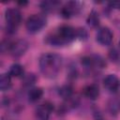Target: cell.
<instances>
[{
	"label": "cell",
	"instance_id": "6da1fadb",
	"mask_svg": "<svg viewBox=\"0 0 120 120\" xmlns=\"http://www.w3.org/2000/svg\"><path fill=\"white\" fill-rule=\"evenodd\" d=\"M62 57L57 53L46 52L39 58V69L44 77L52 79L55 78L62 67Z\"/></svg>",
	"mask_w": 120,
	"mask_h": 120
},
{
	"label": "cell",
	"instance_id": "7a4b0ae2",
	"mask_svg": "<svg viewBox=\"0 0 120 120\" xmlns=\"http://www.w3.org/2000/svg\"><path fill=\"white\" fill-rule=\"evenodd\" d=\"M76 38V29L64 24L57 28V31L50 34L46 38V43L54 47H61L72 42Z\"/></svg>",
	"mask_w": 120,
	"mask_h": 120
},
{
	"label": "cell",
	"instance_id": "3957f363",
	"mask_svg": "<svg viewBox=\"0 0 120 120\" xmlns=\"http://www.w3.org/2000/svg\"><path fill=\"white\" fill-rule=\"evenodd\" d=\"M5 22L7 32L8 34L15 33L22 22V15L20 10L16 8H8L5 12Z\"/></svg>",
	"mask_w": 120,
	"mask_h": 120
},
{
	"label": "cell",
	"instance_id": "277c9868",
	"mask_svg": "<svg viewBox=\"0 0 120 120\" xmlns=\"http://www.w3.org/2000/svg\"><path fill=\"white\" fill-rule=\"evenodd\" d=\"M47 23V18L44 14H33L26 20L25 27L26 30L31 33L35 34L40 31Z\"/></svg>",
	"mask_w": 120,
	"mask_h": 120
},
{
	"label": "cell",
	"instance_id": "5b68a950",
	"mask_svg": "<svg viewBox=\"0 0 120 120\" xmlns=\"http://www.w3.org/2000/svg\"><path fill=\"white\" fill-rule=\"evenodd\" d=\"M29 43L25 39H17L13 42H9L8 44V52L13 57H20L25 53V52L28 50Z\"/></svg>",
	"mask_w": 120,
	"mask_h": 120
},
{
	"label": "cell",
	"instance_id": "8992f818",
	"mask_svg": "<svg viewBox=\"0 0 120 120\" xmlns=\"http://www.w3.org/2000/svg\"><path fill=\"white\" fill-rule=\"evenodd\" d=\"M82 64L86 68H90V69H100L106 67V63L104 59L100 55H97V54L83 56L82 58Z\"/></svg>",
	"mask_w": 120,
	"mask_h": 120
},
{
	"label": "cell",
	"instance_id": "52a82bcc",
	"mask_svg": "<svg viewBox=\"0 0 120 120\" xmlns=\"http://www.w3.org/2000/svg\"><path fill=\"white\" fill-rule=\"evenodd\" d=\"M82 9V4L78 1H68L60 8V13L63 18L68 19L78 14Z\"/></svg>",
	"mask_w": 120,
	"mask_h": 120
},
{
	"label": "cell",
	"instance_id": "ba28073f",
	"mask_svg": "<svg viewBox=\"0 0 120 120\" xmlns=\"http://www.w3.org/2000/svg\"><path fill=\"white\" fill-rule=\"evenodd\" d=\"M53 111V104L46 101L38 106L36 109V117L38 120H49Z\"/></svg>",
	"mask_w": 120,
	"mask_h": 120
},
{
	"label": "cell",
	"instance_id": "9c48e42d",
	"mask_svg": "<svg viewBox=\"0 0 120 120\" xmlns=\"http://www.w3.org/2000/svg\"><path fill=\"white\" fill-rule=\"evenodd\" d=\"M112 38H113V35H112V30L106 26L99 28L97 33V36H96L97 41L102 46L110 45L112 41Z\"/></svg>",
	"mask_w": 120,
	"mask_h": 120
},
{
	"label": "cell",
	"instance_id": "30bf717a",
	"mask_svg": "<svg viewBox=\"0 0 120 120\" xmlns=\"http://www.w3.org/2000/svg\"><path fill=\"white\" fill-rule=\"evenodd\" d=\"M103 84L108 91L116 93L120 89V79L115 74H109L103 79Z\"/></svg>",
	"mask_w": 120,
	"mask_h": 120
},
{
	"label": "cell",
	"instance_id": "8fae6325",
	"mask_svg": "<svg viewBox=\"0 0 120 120\" xmlns=\"http://www.w3.org/2000/svg\"><path fill=\"white\" fill-rule=\"evenodd\" d=\"M39 7L43 12L49 13V12H52L55 9L59 8L61 7V2L57 0H45L40 3Z\"/></svg>",
	"mask_w": 120,
	"mask_h": 120
},
{
	"label": "cell",
	"instance_id": "7c38bea8",
	"mask_svg": "<svg viewBox=\"0 0 120 120\" xmlns=\"http://www.w3.org/2000/svg\"><path fill=\"white\" fill-rule=\"evenodd\" d=\"M83 95L91 100H96L99 96V88L98 84L92 83L85 86L83 88Z\"/></svg>",
	"mask_w": 120,
	"mask_h": 120
},
{
	"label": "cell",
	"instance_id": "4fadbf2b",
	"mask_svg": "<svg viewBox=\"0 0 120 120\" xmlns=\"http://www.w3.org/2000/svg\"><path fill=\"white\" fill-rule=\"evenodd\" d=\"M43 96V90L40 87H32L27 93V98L30 102H37Z\"/></svg>",
	"mask_w": 120,
	"mask_h": 120
},
{
	"label": "cell",
	"instance_id": "5bb4252c",
	"mask_svg": "<svg viewBox=\"0 0 120 120\" xmlns=\"http://www.w3.org/2000/svg\"><path fill=\"white\" fill-rule=\"evenodd\" d=\"M11 87V76L8 73H3L0 77V89L7 91Z\"/></svg>",
	"mask_w": 120,
	"mask_h": 120
},
{
	"label": "cell",
	"instance_id": "9a60e30c",
	"mask_svg": "<svg viewBox=\"0 0 120 120\" xmlns=\"http://www.w3.org/2000/svg\"><path fill=\"white\" fill-rule=\"evenodd\" d=\"M86 22L91 27H98V24H99V17H98V12L95 9H93L89 13V15H88V17L86 19Z\"/></svg>",
	"mask_w": 120,
	"mask_h": 120
},
{
	"label": "cell",
	"instance_id": "2e32d148",
	"mask_svg": "<svg viewBox=\"0 0 120 120\" xmlns=\"http://www.w3.org/2000/svg\"><path fill=\"white\" fill-rule=\"evenodd\" d=\"M72 94H73V89L69 84H65L59 88V95L66 100L72 98Z\"/></svg>",
	"mask_w": 120,
	"mask_h": 120
},
{
	"label": "cell",
	"instance_id": "e0dca14e",
	"mask_svg": "<svg viewBox=\"0 0 120 120\" xmlns=\"http://www.w3.org/2000/svg\"><path fill=\"white\" fill-rule=\"evenodd\" d=\"M23 67L20 64H13L10 68H9V71H8V74L11 76V77H21L23 75Z\"/></svg>",
	"mask_w": 120,
	"mask_h": 120
},
{
	"label": "cell",
	"instance_id": "ac0fdd59",
	"mask_svg": "<svg viewBox=\"0 0 120 120\" xmlns=\"http://www.w3.org/2000/svg\"><path fill=\"white\" fill-rule=\"evenodd\" d=\"M36 81H37V77H36L34 74L31 73V74H27V75H25V76L23 77L22 82H23L24 85L30 86V85H32L33 83H35Z\"/></svg>",
	"mask_w": 120,
	"mask_h": 120
},
{
	"label": "cell",
	"instance_id": "d6986e66",
	"mask_svg": "<svg viewBox=\"0 0 120 120\" xmlns=\"http://www.w3.org/2000/svg\"><path fill=\"white\" fill-rule=\"evenodd\" d=\"M87 37H88V34H87V31L85 30V28L80 27V28L76 29V38H78L81 40H85L87 38Z\"/></svg>",
	"mask_w": 120,
	"mask_h": 120
},
{
	"label": "cell",
	"instance_id": "ffe728a7",
	"mask_svg": "<svg viewBox=\"0 0 120 120\" xmlns=\"http://www.w3.org/2000/svg\"><path fill=\"white\" fill-rule=\"evenodd\" d=\"M109 110L112 112H113V113H117V112L119 111V109H120V103L118 102V101H116V100H111L110 102H109Z\"/></svg>",
	"mask_w": 120,
	"mask_h": 120
},
{
	"label": "cell",
	"instance_id": "44dd1931",
	"mask_svg": "<svg viewBox=\"0 0 120 120\" xmlns=\"http://www.w3.org/2000/svg\"><path fill=\"white\" fill-rule=\"evenodd\" d=\"M109 57H110V59H111L112 61H117V60L119 59V52H118L116 50L112 49V50H111L110 52H109Z\"/></svg>",
	"mask_w": 120,
	"mask_h": 120
},
{
	"label": "cell",
	"instance_id": "7402d4cb",
	"mask_svg": "<svg viewBox=\"0 0 120 120\" xmlns=\"http://www.w3.org/2000/svg\"><path fill=\"white\" fill-rule=\"evenodd\" d=\"M110 7L116 8V9H120V1H114V2H111L109 3Z\"/></svg>",
	"mask_w": 120,
	"mask_h": 120
},
{
	"label": "cell",
	"instance_id": "603a6c76",
	"mask_svg": "<svg viewBox=\"0 0 120 120\" xmlns=\"http://www.w3.org/2000/svg\"><path fill=\"white\" fill-rule=\"evenodd\" d=\"M18 4L19 5H21V6H25V5H27V2L26 1H21V2H18Z\"/></svg>",
	"mask_w": 120,
	"mask_h": 120
},
{
	"label": "cell",
	"instance_id": "cb8c5ba5",
	"mask_svg": "<svg viewBox=\"0 0 120 120\" xmlns=\"http://www.w3.org/2000/svg\"><path fill=\"white\" fill-rule=\"evenodd\" d=\"M118 44H119V48H120V40H119V43Z\"/></svg>",
	"mask_w": 120,
	"mask_h": 120
}]
</instances>
